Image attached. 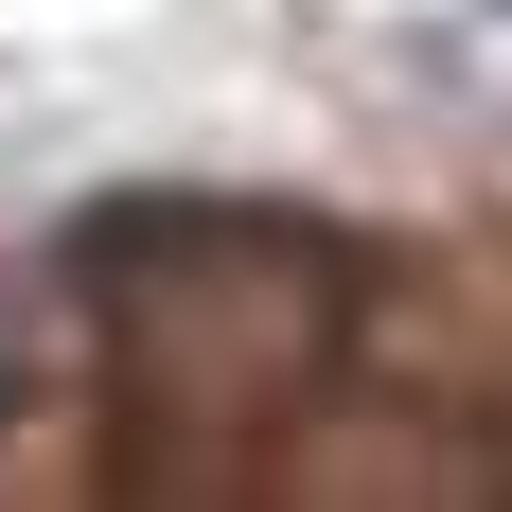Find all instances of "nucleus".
<instances>
[{
  "label": "nucleus",
  "instance_id": "nucleus-1",
  "mask_svg": "<svg viewBox=\"0 0 512 512\" xmlns=\"http://www.w3.org/2000/svg\"><path fill=\"white\" fill-rule=\"evenodd\" d=\"M106 336H124V460H230L336 371V248L283 212H106L89 230Z\"/></svg>",
  "mask_w": 512,
  "mask_h": 512
}]
</instances>
